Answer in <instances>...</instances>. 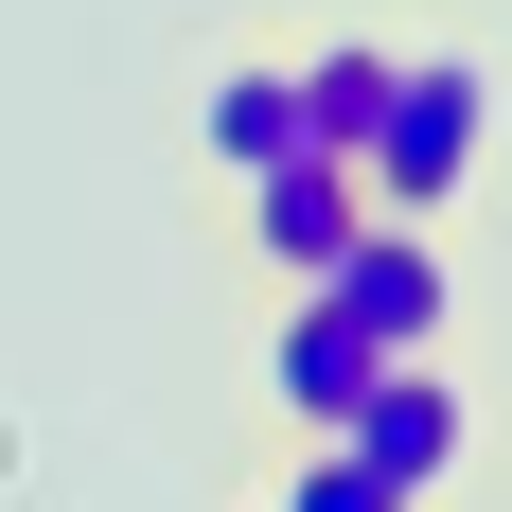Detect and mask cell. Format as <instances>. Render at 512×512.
<instances>
[{
  "label": "cell",
  "instance_id": "7",
  "mask_svg": "<svg viewBox=\"0 0 512 512\" xmlns=\"http://www.w3.org/2000/svg\"><path fill=\"white\" fill-rule=\"evenodd\" d=\"M265 159H318V142H301V89H283V53L212 71V177H265Z\"/></svg>",
  "mask_w": 512,
  "mask_h": 512
},
{
  "label": "cell",
  "instance_id": "2",
  "mask_svg": "<svg viewBox=\"0 0 512 512\" xmlns=\"http://www.w3.org/2000/svg\"><path fill=\"white\" fill-rule=\"evenodd\" d=\"M318 301L354 318L371 354H442V318H460V265H442V230H424V212H371L354 248L318 265Z\"/></svg>",
  "mask_w": 512,
  "mask_h": 512
},
{
  "label": "cell",
  "instance_id": "5",
  "mask_svg": "<svg viewBox=\"0 0 512 512\" xmlns=\"http://www.w3.org/2000/svg\"><path fill=\"white\" fill-rule=\"evenodd\" d=\"M230 195H248V265H265V283H318V265L371 230L354 159H265V177H230Z\"/></svg>",
  "mask_w": 512,
  "mask_h": 512
},
{
  "label": "cell",
  "instance_id": "3",
  "mask_svg": "<svg viewBox=\"0 0 512 512\" xmlns=\"http://www.w3.org/2000/svg\"><path fill=\"white\" fill-rule=\"evenodd\" d=\"M336 442H354V460H371V477H389V495L424 512V495H442V477L477 460V407H460V371H442V354H389V371H371V407L336 424Z\"/></svg>",
  "mask_w": 512,
  "mask_h": 512
},
{
  "label": "cell",
  "instance_id": "6",
  "mask_svg": "<svg viewBox=\"0 0 512 512\" xmlns=\"http://www.w3.org/2000/svg\"><path fill=\"white\" fill-rule=\"evenodd\" d=\"M389 53H407V36H318V53H283V89H301V142H318V159H354V142H371Z\"/></svg>",
  "mask_w": 512,
  "mask_h": 512
},
{
  "label": "cell",
  "instance_id": "4",
  "mask_svg": "<svg viewBox=\"0 0 512 512\" xmlns=\"http://www.w3.org/2000/svg\"><path fill=\"white\" fill-rule=\"evenodd\" d=\"M371 371H389V354H371L354 318L318 301V283H283V336H265V424H283V442H336V424L371 407Z\"/></svg>",
  "mask_w": 512,
  "mask_h": 512
},
{
  "label": "cell",
  "instance_id": "1",
  "mask_svg": "<svg viewBox=\"0 0 512 512\" xmlns=\"http://www.w3.org/2000/svg\"><path fill=\"white\" fill-rule=\"evenodd\" d=\"M495 177V71H477L460 36H424V53H389V106H371V142H354V195L371 212H442Z\"/></svg>",
  "mask_w": 512,
  "mask_h": 512
},
{
  "label": "cell",
  "instance_id": "8",
  "mask_svg": "<svg viewBox=\"0 0 512 512\" xmlns=\"http://www.w3.org/2000/svg\"><path fill=\"white\" fill-rule=\"evenodd\" d=\"M283 512H407V495H389L354 442H301V460H283Z\"/></svg>",
  "mask_w": 512,
  "mask_h": 512
}]
</instances>
